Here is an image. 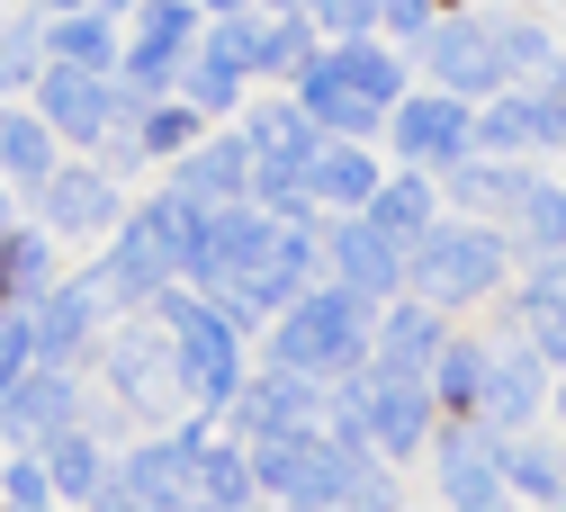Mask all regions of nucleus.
<instances>
[{
    "mask_svg": "<svg viewBox=\"0 0 566 512\" xmlns=\"http://www.w3.org/2000/svg\"><path fill=\"white\" fill-rule=\"evenodd\" d=\"M126 82L117 72H63V63H45L36 72V117L54 126V135H73V144H108L117 126H126Z\"/></svg>",
    "mask_w": 566,
    "mask_h": 512,
    "instance_id": "obj_1",
    "label": "nucleus"
},
{
    "mask_svg": "<svg viewBox=\"0 0 566 512\" xmlns=\"http://www.w3.org/2000/svg\"><path fill=\"white\" fill-rule=\"evenodd\" d=\"M163 315H171V369H180V387L198 396V405H226L234 396V333H226V315H207L198 297H171L163 288Z\"/></svg>",
    "mask_w": 566,
    "mask_h": 512,
    "instance_id": "obj_2",
    "label": "nucleus"
},
{
    "mask_svg": "<svg viewBox=\"0 0 566 512\" xmlns=\"http://www.w3.org/2000/svg\"><path fill=\"white\" fill-rule=\"evenodd\" d=\"M261 485H279L297 512H324L360 485V450H324V441H261Z\"/></svg>",
    "mask_w": 566,
    "mask_h": 512,
    "instance_id": "obj_3",
    "label": "nucleus"
},
{
    "mask_svg": "<svg viewBox=\"0 0 566 512\" xmlns=\"http://www.w3.org/2000/svg\"><path fill=\"white\" fill-rule=\"evenodd\" d=\"M387 91H396V63L387 54H333V63L306 72V108L324 126H369L387 108Z\"/></svg>",
    "mask_w": 566,
    "mask_h": 512,
    "instance_id": "obj_4",
    "label": "nucleus"
},
{
    "mask_svg": "<svg viewBox=\"0 0 566 512\" xmlns=\"http://www.w3.org/2000/svg\"><path fill=\"white\" fill-rule=\"evenodd\" d=\"M73 422H82L73 369H28L10 396H0V441H10V450H45L54 431H73Z\"/></svg>",
    "mask_w": 566,
    "mask_h": 512,
    "instance_id": "obj_5",
    "label": "nucleus"
},
{
    "mask_svg": "<svg viewBox=\"0 0 566 512\" xmlns=\"http://www.w3.org/2000/svg\"><path fill=\"white\" fill-rule=\"evenodd\" d=\"M279 359H289V378H306V369H350V359H360V297H315V306H297Z\"/></svg>",
    "mask_w": 566,
    "mask_h": 512,
    "instance_id": "obj_6",
    "label": "nucleus"
},
{
    "mask_svg": "<svg viewBox=\"0 0 566 512\" xmlns=\"http://www.w3.org/2000/svg\"><path fill=\"white\" fill-rule=\"evenodd\" d=\"M189 36H198L189 0H145V10H135V45L117 54V63H126V100L163 91V82H171V63H189Z\"/></svg>",
    "mask_w": 566,
    "mask_h": 512,
    "instance_id": "obj_7",
    "label": "nucleus"
},
{
    "mask_svg": "<svg viewBox=\"0 0 566 512\" xmlns=\"http://www.w3.org/2000/svg\"><path fill=\"white\" fill-rule=\"evenodd\" d=\"M28 324H36V369H73L91 351V324H99V288L91 279H54L28 306Z\"/></svg>",
    "mask_w": 566,
    "mask_h": 512,
    "instance_id": "obj_8",
    "label": "nucleus"
},
{
    "mask_svg": "<svg viewBox=\"0 0 566 512\" xmlns=\"http://www.w3.org/2000/svg\"><path fill=\"white\" fill-rule=\"evenodd\" d=\"M198 431H180V441H154V450H135L108 485L126 494V503H145V512H189V468H198Z\"/></svg>",
    "mask_w": 566,
    "mask_h": 512,
    "instance_id": "obj_9",
    "label": "nucleus"
},
{
    "mask_svg": "<svg viewBox=\"0 0 566 512\" xmlns=\"http://www.w3.org/2000/svg\"><path fill=\"white\" fill-rule=\"evenodd\" d=\"M163 270H171V252H163V234L145 226V216H135V226L117 234V252L99 261V297H117V306H145V297H163Z\"/></svg>",
    "mask_w": 566,
    "mask_h": 512,
    "instance_id": "obj_10",
    "label": "nucleus"
},
{
    "mask_svg": "<svg viewBox=\"0 0 566 512\" xmlns=\"http://www.w3.org/2000/svg\"><path fill=\"white\" fill-rule=\"evenodd\" d=\"M36 198H45V226H54V234H99L108 216H117V189H108V171H54Z\"/></svg>",
    "mask_w": 566,
    "mask_h": 512,
    "instance_id": "obj_11",
    "label": "nucleus"
},
{
    "mask_svg": "<svg viewBox=\"0 0 566 512\" xmlns=\"http://www.w3.org/2000/svg\"><path fill=\"white\" fill-rule=\"evenodd\" d=\"M45 459V485H54V503H99L108 494V468H99V441L73 422V431H54V441L36 450Z\"/></svg>",
    "mask_w": 566,
    "mask_h": 512,
    "instance_id": "obj_12",
    "label": "nucleus"
},
{
    "mask_svg": "<svg viewBox=\"0 0 566 512\" xmlns=\"http://www.w3.org/2000/svg\"><path fill=\"white\" fill-rule=\"evenodd\" d=\"M36 54H54L63 72H117V28H108L99 10H63V19L36 36Z\"/></svg>",
    "mask_w": 566,
    "mask_h": 512,
    "instance_id": "obj_13",
    "label": "nucleus"
},
{
    "mask_svg": "<svg viewBox=\"0 0 566 512\" xmlns=\"http://www.w3.org/2000/svg\"><path fill=\"white\" fill-rule=\"evenodd\" d=\"M485 279H494V243H485V234H441V243H422V288H441V297H476Z\"/></svg>",
    "mask_w": 566,
    "mask_h": 512,
    "instance_id": "obj_14",
    "label": "nucleus"
},
{
    "mask_svg": "<svg viewBox=\"0 0 566 512\" xmlns=\"http://www.w3.org/2000/svg\"><path fill=\"white\" fill-rule=\"evenodd\" d=\"M63 163H54V126L45 117H0V180H19V189H45Z\"/></svg>",
    "mask_w": 566,
    "mask_h": 512,
    "instance_id": "obj_15",
    "label": "nucleus"
},
{
    "mask_svg": "<svg viewBox=\"0 0 566 512\" xmlns=\"http://www.w3.org/2000/svg\"><path fill=\"white\" fill-rule=\"evenodd\" d=\"M243 422L261 431V441H306V431H315V396H306V378H270V387H252V396H243Z\"/></svg>",
    "mask_w": 566,
    "mask_h": 512,
    "instance_id": "obj_16",
    "label": "nucleus"
},
{
    "mask_svg": "<svg viewBox=\"0 0 566 512\" xmlns=\"http://www.w3.org/2000/svg\"><path fill=\"white\" fill-rule=\"evenodd\" d=\"M45 288H54V252H45V234L0 226V306H36Z\"/></svg>",
    "mask_w": 566,
    "mask_h": 512,
    "instance_id": "obj_17",
    "label": "nucleus"
},
{
    "mask_svg": "<svg viewBox=\"0 0 566 512\" xmlns=\"http://www.w3.org/2000/svg\"><path fill=\"white\" fill-rule=\"evenodd\" d=\"M243 180H252V154H243V144H207V154H189V163H180V180H171V189L207 207V198H226V189H243Z\"/></svg>",
    "mask_w": 566,
    "mask_h": 512,
    "instance_id": "obj_18",
    "label": "nucleus"
},
{
    "mask_svg": "<svg viewBox=\"0 0 566 512\" xmlns=\"http://www.w3.org/2000/svg\"><path fill=\"white\" fill-rule=\"evenodd\" d=\"M450 503L459 512H504V494H494V450L476 441V431L450 441Z\"/></svg>",
    "mask_w": 566,
    "mask_h": 512,
    "instance_id": "obj_19",
    "label": "nucleus"
},
{
    "mask_svg": "<svg viewBox=\"0 0 566 512\" xmlns=\"http://www.w3.org/2000/svg\"><path fill=\"white\" fill-rule=\"evenodd\" d=\"M459 144H468L459 108H441V100H422V108H405V154H422V163H450Z\"/></svg>",
    "mask_w": 566,
    "mask_h": 512,
    "instance_id": "obj_20",
    "label": "nucleus"
},
{
    "mask_svg": "<svg viewBox=\"0 0 566 512\" xmlns=\"http://www.w3.org/2000/svg\"><path fill=\"white\" fill-rule=\"evenodd\" d=\"M369 431H378V441L387 450H413L422 441V396L396 378V387H369Z\"/></svg>",
    "mask_w": 566,
    "mask_h": 512,
    "instance_id": "obj_21",
    "label": "nucleus"
},
{
    "mask_svg": "<svg viewBox=\"0 0 566 512\" xmlns=\"http://www.w3.org/2000/svg\"><path fill=\"white\" fill-rule=\"evenodd\" d=\"M0 512H54V485H45L36 450H19L10 468H0Z\"/></svg>",
    "mask_w": 566,
    "mask_h": 512,
    "instance_id": "obj_22",
    "label": "nucleus"
},
{
    "mask_svg": "<svg viewBox=\"0 0 566 512\" xmlns=\"http://www.w3.org/2000/svg\"><path fill=\"white\" fill-rule=\"evenodd\" d=\"M28 369H36V324H28V306H0V396Z\"/></svg>",
    "mask_w": 566,
    "mask_h": 512,
    "instance_id": "obj_23",
    "label": "nucleus"
},
{
    "mask_svg": "<svg viewBox=\"0 0 566 512\" xmlns=\"http://www.w3.org/2000/svg\"><path fill=\"white\" fill-rule=\"evenodd\" d=\"M342 261H350L360 288H387V279H396V243H387L378 226H350V234H342Z\"/></svg>",
    "mask_w": 566,
    "mask_h": 512,
    "instance_id": "obj_24",
    "label": "nucleus"
},
{
    "mask_svg": "<svg viewBox=\"0 0 566 512\" xmlns=\"http://www.w3.org/2000/svg\"><path fill=\"white\" fill-rule=\"evenodd\" d=\"M441 72H450V82H494V54H485V36L476 28H459V36H441Z\"/></svg>",
    "mask_w": 566,
    "mask_h": 512,
    "instance_id": "obj_25",
    "label": "nucleus"
},
{
    "mask_svg": "<svg viewBox=\"0 0 566 512\" xmlns=\"http://www.w3.org/2000/svg\"><path fill=\"white\" fill-rule=\"evenodd\" d=\"M306 189H324V198H369V163H360V154H324V163H306Z\"/></svg>",
    "mask_w": 566,
    "mask_h": 512,
    "instance_id": "obj_26",
    "label": "nucleus"
},
{
    "mask_svg": "<svg viewBox=\"0 0 566 512\" xmlns=\"http://www.w3.org/2000/svg\"><path fill=\"white\" fill-rule=\"evenodd\" d=\"M28 72H36V36H28V19H0V91H28Z\"/></svg>",
    "mask_w": 566,
    "mask_h": 512,
    "instance_id": "obj_27",
    "label": "nucleus"
},
{
    "mask_svg": "<svg viewBox=\"0 0 566 512\" xmlns=\"http://www.w3.org/2000/svg\"><path fill=\"white\" fill-rule=\"evenodd\" d=\"M189 144V108H145L135 117V154H180Z\"/></svg>",
    "mask_w": 566,
    "mask_h": 512,
    "instance_id": "obj_28",
    "label": "nucleus"
},
{
    "mask_svg": "<svg viewBox=\"0 0 566 512\" xmlns=\"http://www.w3.org/2000/svg\"><path fill=\"white\" fill-rule=\"evenodd\" d=\"M432 342H441L432 315H396V324H387V359H396V369H422V359H432Z\"/></svg>",
    "mask_w": 566,
    "mask_h": 512,
    "instance_id": "obj_29",
    "label": "nucleus"
},
{
    "mask_svg": "<svg viewBox=\"0 0 566 512\" xmlns=\"http://www.w3.org/2000/svg\"><path fill=\"white\" fill-rule=\"evenodd\" d=\"M422 226V189H387V207H378V234L396 243V234H413Z\"/></svg>",
    "mask_w": 566,
    "mask_h": 512,
    "instance_id": "obj_30",
    "label": "nucleus"
},
{
    "mask_svg": "<svg viewBox=\"0 0 566 512\" xmlns=\"http://www.w3.org/2000/svg\"><path fill=\"white\" fill-rule=\"evenodd\" d=\"M522 226H531L539 243H557V234H566V207H557L548 189H531V198H522Z\"/></svg>",
    "mask_w": 566,
    "mask_h": 512,
    "instance_id": "obj_31",
    "label": "nucleus"
},
{
    "mask_svg": "<svg viewBox=\"0 0 566 512\" xmlns=\"http://www.w3.org/2000/svg\"><path fill=\"white\" fill-rule=\"evenodd\" d=\"M531 333H539V351H557V359H566V306H557V297H539V306H531Z\"/></svg>",
    "mask_w": 566,
    "mask_h": 512,
    "instance_id": "obj_32",
    "label": "nucleus"
},
{
    "mask_svg": "<svg viewBox=\"0 0 566 512\" xmlns=\"http://www.w3.org/2000/svg\"><path fill=\"white\" fill-rule=\"evenodd\" d=\"M441 378H450V396H459V405H468V396H476V378H485V369H476V359H468V351H450V369H441Z\"/></svg>",
    "mask_w": 566,
    "mask_h": 512,
    "instance_id": "obj_33",
    "label": "nucleus"
},
{
    "mask_svg": "<svg viewBox=\"0 0 566 512\" xmlns=\"http://www.w3.org/2000/svg\"><path fill=\"white\" fill-rule=\"evenodd\" d=\"M513 485H531V494H557V477H548V459H531V450L513 459Z\"/></svg>",
    "mask_w": 566,
    "mask_h": 512,
    "instance_id": "obj_34",
    "label": "nucleus"
},
{
    "mask_svg": "<svg viewBox=\"0 0 566 512\" xmlns=\"http://www.w3.org/2000/svg\"><path fill=\"white\" fill-rule=\"evenodd\" d=\"M315 10H324L333 28H350V19H369V0H315Z\"/></svg>",
    "mask_w": 566,
    "mask_h": 512,
    "instance_id": "obj_35",
    "label": "nucleus"
},
{
    "mask_svg": "<svg viewBox=\"0 0 566 512\" xmlns=\"http://www.w3.org/2000/svg\"><path fill=\"white\" fill-rule=\"evenodd\" d=\"M91 512H145V503H126V494H117V485H108V494H99V503H91Z\"/></svg>",
    "mask_w": 566,
    "mask_h": 512,
    "instance_id": "obj_36",
    "label": "nucleus"
},
{
    "mask_svg": "<svg viewBox=\"0 0 566 512\" xmlns=\"http://www.w3.org/2000/svg\"><path fill=\"white\" fill-rule=\"evenodd\" d=\"M82 10H99V19H117V10H135V0H82Z\"/></svg>",
    "mask_w": 566,
    "mask_h": 512,
    "instance_id": "obj_37",
    "label": "nucleus"
},
{
    "mask_svg": "<svg viewBox=\"0 0 566 512\" xmlns=\"http://www.w3.org/2000/svg\"><path fill=\"white\" fill-rule=\"evenodd\" d=\"M0 226H10V180H0Z\"/></svg>",
    "mask_w": 566,
    "mask_h": 512,
    "instance_id": "obj_38",
    "label": "nucleus"
},
{
    "mask_svg": "<svg viewBox=\"0 0 566 512\" xmlns=\"http://www.w3.org/2000/svg\"><path fill=\"white\" fill-rule=\"evenodd\" d=\"M207 10H234V0H207Z\"/></svg>",
    "mask_w": 566,
    "mask_h": 512,
    "instance_id": "obj_39",
    "label": "nucleus"
}]
</instances>
